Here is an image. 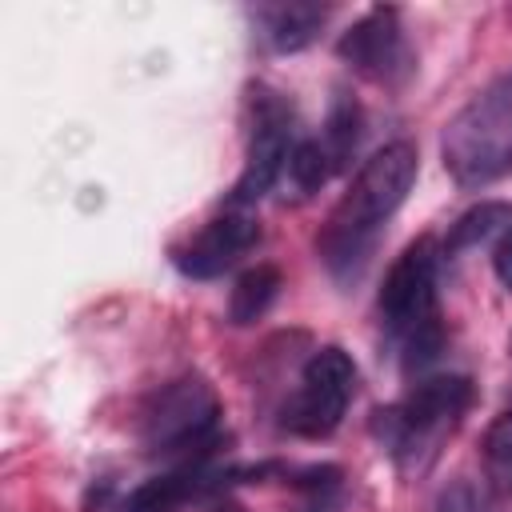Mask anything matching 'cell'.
Returning a JSON list of instances; mask_svg holds the SVG:
<instances>
[{"label":"cell","instance_id":"8992f818","mask_svg":"<svg viewBox=\"0 0 512 512\" xmlns=\"http://www.w3.org/2000/svg\"><path fill=\"white\" fill-rule=\"evenodd\" d=\"M352 392H356V364H352V356L344 348L328 344V348L308 356L300 388L284 404L280 424L288 432H296V436H312V440L328 436V432H336Z\"/></svg>","mask_w":512,"mask_h":512},{"label":"cell","instance_id":"5b68a950","mask_svg":"<svg viewBox=\"0 0 512 512\" xmlns=\"http://www.w3.org/2000/svg\"><path fill=\"white\" fill-rule=\"evenodd\" d=\"M220 400L204 376H176L168 380L140 412V436L152 452H176L204 444L216 432Z\"/></svg>","mask_w":512,"mask_h":512},{"label":"cell","instance_id":"5bb4252c","mask_svg":"<svg viewBox=\"0 0 512 512\" xmlns=\"http://www.w3.org/2000/svg\"><path fill=\"white\" fill-rule=\"evenodd\" d=\"M284 172H288L292 188L300 196H308V192H320L324 188V180L336 172V164H332V156H328V148L320 140H300V144H292Z\"/></svg>","mask_w":512,"mask_h":512},{"label":"cell","instance_id":"2e32d148","mask_svg":"<svg viewBox=\"0 0 512 512\" xmlns=\"http://www.w3.org/2000/svg\"><path fill=\"white\" fill-rule=\"evenodd\" d=\"M484 464L500 492H512V408L500 412L484 432Z\"/></svg>","mask_w":512,"mask_h":512},{"label":"cell","instance_id":"52a82bcc","mask_svg":"<svg viewBox=\"0 0 512 512\" xmlns=\"http://www.w3.org/2000/svg\"><path fill=\"white\" fill-rule=\"evenodd\" d=\"M248 108H252V140H248V164L240 180L232 184V204H252L260 200L284 172L288 152H292V104L272 92L268 84L248 88Z\"/></svg>","mask_w":512,"mask_h":512},{"label":"cell","instance_id":"ac0fdd59","mask_svg":"<svg viewBox=\"0 0 512 512\" xmlns=\"http://www.w3.org/2000/svg\"><path fill=\"white\" fill-rule=\"evenodd\" d=\"M440 512H472V496L468 488H452L440 496Z\"/></svg>","mask_w":512,"mask_h":512},{"label":"cell","instance_id":"6da1fadb","mask_svg":"<svg viewBox=\"0 0 512 512\" xmlns=\"http://www.w3.org/2000/svg\"><path fill=\"white\" fill-rule=\"evenodd\" d=\"M416 164L420 156L412 140H392L364 160V168L332 208L324 232L316 236V248L332 272L344 276V272H356V264H364L380 224L404 204L416 180Z\"/></svg>","mask_w":512,"mask_h":512},{"label":"cell","instance_id":"e0dca14e","mask_svg":"<svg viewBox=\"0 0 512 512\" xmlns=\"http://www.w3.org/2000/svg\"><path fill=\"white\" fill-rule=\"evenodd\" d=\"M492 268L504 288H512V224L492 240Z\"/></svg>","mask_w":512,"mask_h":512},{"label":"cell","instance_id":"30bf717a","mask_svg":"<svg viewBox=\"0 0 512 512\" xmlns=\"http://www.w3.org/2000/svg\"><path fill=\"white\" fill-rule=\"evenodd\" d=\"M228 476L236 472H220V468H208L204 460H192L184 468H172L164 476H152L144 480L128 500H124V512H176L180 504H188L192 496H204L208 488H220Z\"/></svg>","mask_w":512,"mask_h":512},{"label":"cell","instance_id":"d6986e66","mask_svg":"<svg viewBox=\"0 0 512 512\" xmlns=\"http://www.w3.org/2000/svg\"><path fill=\"white\" fill-rule=\"evenodd\" d=\"M216 512H244V508H236V504H224V508H216Z\"/></svg>","mask_w":512,"mask_h":512},{"label":"cell","instance_id":"9a60e30c","mask_svg":"<svg viewBox=\"0 0 512 512\" xmlns=\"http://www.w3.org/2000/svg\"><path fill=\"white\" fill-rule=\"evenodd\" d=\"M320 144L328 148V156H332L336 168L348 164V156H352L356 144H360V108H356L352 96H336V100H332V112H328V124H324Z\"/></svg>","mask_w":512,"mask_h":512},{"label":"cell","instance_id":"8fae6325","mask_svg":"<svg viewBox=\"0 0 512 512\" xmlns=\"http://www.w3.org/2000/svg\"><path fill=\"white\" fill-rule=\"evenodd\" d=\"M280 292V268L272 264H256L248 272L236 276L232 292H228V320L232 324H252L268 312V304L276 300Z\"/></svg>","mask_w":512,"mask_h":512},{"label":"cell","instance_id":"4fadbf2b","mask_svg":"<svg viewBox=\"0 0 512 512\" xmlns=\"http://www.w3.org/2000/svg\"><path fill=\"white\" fill-rule=\"evenodd\" d=\"M512 224V204H500V200H488V204H476L468 208L452 232H448V252H464V248H480V244H492L504 228Z\"/></svg>","mask_w":512,"mask_h":512},{"label":"cell","instance_id":"9c48e42d","mask_svg":"<svg viewBox=\"0 0 512 512\" xmlns=\"http://www.w3.org/2000/svg\"><path fill=\"white\" fill-rule=\"evenodd\" d=\"M260 244V224L248 212H224L216 220H208L180 252H176V268L184 276L196 280H212L224 268H232L248 248Z\"/></svg>","mask_w":512,"mask_h":512},{"label":"cell","instance_id":"7c38bea8","mask_svg":"<svg viewBox=\"0 0 512 512\" xmlns=\"http://www.w3.org/2000/svg\"><path fill=\"white\" fill-rule=\"evenodd\" d=\"M324 16H328V8H320V4H280V8H272L268 12V40H272V48L296 52V48L312 44L320 24H324Z\"/></svg>","mask_w":512,"mask_h":512},{"label":"cell","instance_id":"277c9868","mask_svg":"<svg viewBox=\"0 0 512 512\" xmlns=\"http://www.w3.org/2000/svg\"><path fill=\"white\" fill-rule=\"evenodd\" d=\"M472 404V380L468 376H432L420 380L396 408H380L376 412V432L392 444L396 456L404 452H432L428 444H436L444 436V428H452L460 420V412Z\"/></svg>","mask_w":512,"mask_h":512},{"label":"cell","instance_id":"7a4b0ae2","mask_svg":"<svg viewBox=\"0 0 512 512\" xmlns=\"http://www.w3.org/2000/svg\"><path fill=\"white\" fill-rule=\"evenodd\" d=\"M440 156L460 188H484L512 172V80L492 84L448 120Z\"/></svg>","mask_w":512,"mask_h":512},{"label":"cell","instance_id":"ba28073f","mask_svg":"<svg viewBox=\"0 0 512 512\" xmlns=\"http://www.w3.org/2000/svg\"><path fill=\"white\" fill-rule=\"evenodd\" d=\"M340 60H348L356 72L372 80H396L408 72V48L400 36L396 8H372L364 12L336 44Z\"/></svg>","mask_w":512,"mask_h":512},{"label":"cell","instance_id":"3957f363","mask_svg":"<svg viewBox=\"0 0 512 512\" xmlns=\"http://www.w3.org/2000/svg\"><path fill=\"white\" fill-rule=\"evenodd\" d=\"M436 240L420 236L400 252V260L388 268L380 288V316L384 324L408 340L412 360H428L440 348V324H436Z\"/></svg>","mask_w":512,"mask_h":512}]
</instances>
